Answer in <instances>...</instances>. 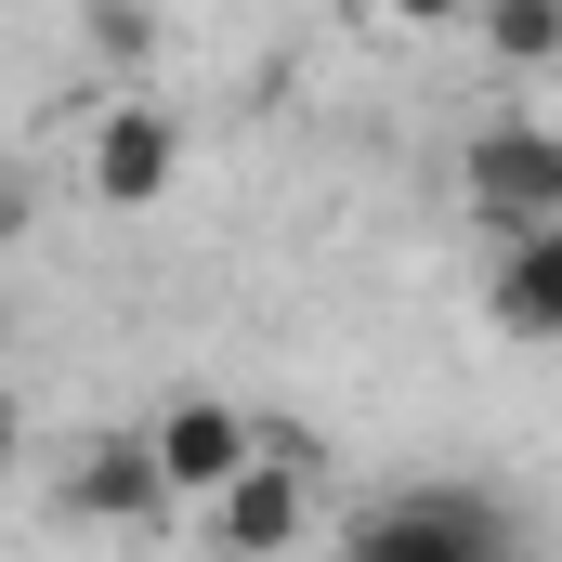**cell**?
Instances as JSON below:
<instances>
[{
    "label": "cell",
    "instance_id": "cell-1",
    "mask_svg": "<svg viewBox=\"0 0 562 562\" xmlns=\"http://www.w3.org/2000/svg\"><path fill=\"white\" fill-rule=\"evenodd\" d=\"M196 510H210V537H223V550H249V562H262V550H301V537H314V445L249 419V458H236Z\"/></svg>",
    "mask_w": 562,
    "mask_h": 562
},
{
    "label": "cell",
    "instance_id": "cell-2",
    "mask_svg": "<svg viewBox=\"0 0 562 562\" xmlns=\"http://www.w3.org/2000/svg\"><path fill=\"white\" fill-rule=\"evenodd\" d=\"M524 524L484 497V484H419L393 510H353V562H510Z\"/></svg>",
    "mask_w": 562,
    "mask_h": 562
},
{
    "label": "cell",
    "instance_id": "cell-3",
    "mask_svg": "<svg viewBox=\"0 0 562 562\" xmlns=\"http://www.w3.org/2000/svg\"><path fill=\"white\" fill-rule=\"evenodd\" d=\"M458 210H471L484 236L562 223V132H550V119H497V132H471V157H458Z\"/></svg>",
    "mask_w": 562,
    "mask_h": 562
},
{
    "label": "cell",
    "instance_id": "cell-4",
    "mask_svg": "<svg viewBox=\"0 0 562 562\" xmlns=\"http://www.w3.org/2000/svg\"><path fill=\"white\" fill-rule=\"evenodd\" d=\"M79 183H92V196H105V210H157V196H170V183H183V119H170V105H105V119H92V157H79Z\"/></svg>",
    "mask_w": 562,
    "mask_h": 562
},
{
    "label": "cell",
    "instance_id": "cell-5",
    "mask_svg": "<svg viewBox=\"0 0 562 562\" xmlns=\"http://www.w3.org/2000/svg\"><path fill=\"white\" fill-rule=\"evenodd\" d=\"M144 458H157V484H170V510H196L236 458H249V406H223V393H170L157 419H144Z\"/></svg>",
    "mask_w": 562,
    "mask_h": 562
},
{
    "label": "cell",
    "instance_id": "cell-6",
    "mask_svg": "<svg viewBox=\"0 0 562 562\" xmlns=\"http://www.w3.org/2000/svg\"><path fill=\"white\" fill-rule=\"evenodd\" d=\"M66 510H79V524H170V484H157L144 431H105V445L66 458Z\"/></svg>",
    "mask_w": 562,
    "mask_h": 562
},
{
    "label": "cell",
    "instance_id": "cell-7",
    "mask_svg": "<svg viewBox=\"0 0 562 562\" xmlns=\"http://www.w3.org/2000/svg\"><path fill=\"white\" fill-rule=\"evenodd\" d=\"M497 327L537 353L562 340V223H524V236H497Z\"/></svg>",
    "mask_w": 562,
    "mask_h": 562
},
{
    "label": "cell",
    "instance_id": "cell-8",
    "mask_svg": "<svg viewBox=\"0 0 562 562\" xmlns=\"http://www.w3.org/2000/svg\"><path fill=\"white\" fill-rule=\"evenodd\" d=\"M458 26H484V53H497V66H524V79L562 53V0H471Z\"/></svg>",
    "mask_w": 562,
    "mask_h": 562
},
{
    "label": "cell",
    "instance_id": "cell-9",
    "mask_svg": "<svg viewBox=\"0 0 562 562\" xmlns=\"http://www.w3.org/2000/svg\"><path fill=\"white\" fill-rule=\"evenodd\" d=\"M353 13H367V26H393V40H419V26H458L471 0H353Z\"/></svg>",
    "mask_w": 562,
    "mask_h": 562
},
{
    "label": "cell",
    "instance_id": "cell-10",
    "mask_svg": "<svg viewBox=\"0 0 562 562\" xmlns=\"http://www.w3.org/2000/svg\"><path fill=\"white\" fill-rule=\"evenodd\" d=\"M0 458H13V406H0Z\"/></svg>",
    "mask_w": 562,
    "mask_h": 562
},
{
    "label": "cell",
    "instance_id": "cell-11",
    "mask_svg": "<svg viewBox=\"0 0 562 562\" xmlns=\"http://www.w3.org/2000/svg\"><path fill=\"white\" fill-rule=\"evenodd\" d=\"M0 236H13V196H0Z\"/></svg>",
    "mask_w": 562,
    "mask_h": 562
}]
</instances>
